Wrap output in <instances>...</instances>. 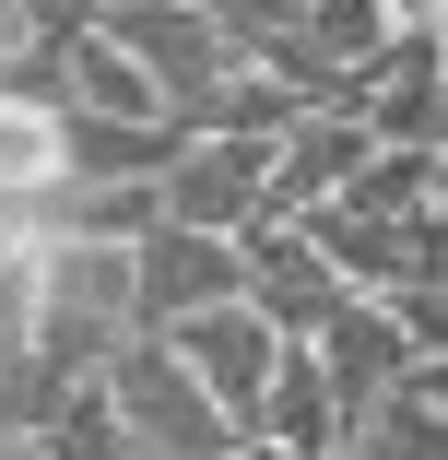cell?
Listing matches in <instances>:
<instances>
[{"mask_svg":"<svg viewBox=\"0 0 448 460\" xmlns=\"http://www.w3.org/2000/svg\"><path fill=\"white\" fill-rule=\"evenodd\" d=\"M107 402H119V425H130V448H177V460H236L248 437L224 425V402L189 378V366L165 354V331H119L107 342Z\"/></svg>","mask_w":448,"mask_h":460,"instance_id":"1","label":"cell"},{"mask_svg":"<svg viewBox=\"0 0 448 460\" xmlns=\"http://www.w3.org/2000/svg\"><path fill=\"white\" fill-rule=\"evenodd\" d=\"M83 13H95V24L142 59V83L165 95V119L189 107L201 83H224V71H236V48L213 36V13H201V0H83Z\"/></svg>","mask_w":448,"mask_h":460,"instance_id":"2","label":"cell"},{"mask_svg":"<svg viewBox=\"0 0 448 460\" xmlns=\"http://www.w3.org/2000/svg\"><path fill=\"white\" fill-rule=\"evenodd\" d=\"M259 165H272V130H189V142L154 165V201H165L177 225L248 236V225H259Z\"/></svg>","mask_w":448,"mask_h":460,"instance_id":"3","label":"cell"},{"mask_svg":"<svg viewBox=\"0 0 448 460\" xmlns=\"http://www.w3.org/2000/svg\"><path fill=\"white\" fill-rule=\"evenodd\" d=\"M213 296H236V236L154 213V225L130 236V331H165V319H189V307H213Z\"/></svg>","mask_w":448,"mask_h":460,"instance_id":"4","label":"cell"},{"mask_svg":"<svg viewBox=\"0 0 448 460\" xmlns=\"http://www.w3.org/2000/svg\"><path fill=\"white\" fill-rule=\"evenodd\" d=\"M165 354L189 366V378L224 402V425L248 437V413H259V378H272V354H284V331L259 319L248 296H213V307H189V319H165Z\"/></svg>","mask_w":448,"mask_h":460,"instance_id":"5","label":"cell"},{"mask_svg":"<svg viewBox=\"0 0 448 460\" xmlns=\"http://www.w3.org/2000/svg\"><path fill=\"white\" fill-rule=\"evenodd\" d=\"M307 354H319V378H330V402H342V425L366 413L390 378H413V366H436V354H413L401 342V319L378 307V296H342L319 331H307Z\"/></svg>","mask_w":448,"mask_h":460,"instance_id":"6","label":"cell"},{"mask_svg":"<svg viewBox=\"0 0 448 460\" xmlns=\"http://www.w3.org/2000/svg\"><path fill=\"white\" fill-rule=\"evenodd\" d=\"M59 177H71V165H59V95L0 71V225L36 236V213L59 201Z\"/></svg>","mask_w":448,"mask_h":460,"instance_id":"7","label":"cell"},{"mask_svg":"<svg viewBox=\"0 0 448 460\" xmlns=\"http://www.w3.org/2000/svg\"><path fill=\"white\" fill-rule=\"evenodd\" d=\"M342 460H448V354L390 378L366 413L342 425Z\"/></svg>","mask_w":448,"mask_h":460,"instance_id":"8","label":"cell"},{"mask_svg":"<svg viewBox=\"0 0 448 460\" xmlns=\"http://www.w3.org/2000/svg\"><path fill=\"white\" fill-rule=\"evenodd\" d=\"M248 437H272V448H342V402H330V378H319V354H307V342H284V354H272Z\"/></svg>","mask_w":448,"mask_h":460,"instance_id":"9","label":"cell"},{"mask_svg":"<svg viewBox=\"0 0 448 460\" xmlns=\"http://www.w3.org/2000/svg\"><path fill=\"white\" fill-rule=\"evenodd\" d=\"M330 201L342 213H425V201H448V142H366V165Z\"/></svg>","mask_w":448,"mask_h":460,"instance_id":"10","label":"cell"},{"mask_svg":"<svg viewBox=\"0 0 448 460\" xmlns=\"http://www.w3.org/2000/svg\"><path fill=\"white\" fill-rule=\"evenodd\" d=\"M24 437H36V460H130V425H119L107 378H59Z\"/></svg>","mask_w":448,"mask_h":460,"instance_id":"11","label":"cell"},{"mask_svg":"<svg viewBox=\"0 0 448 460\" xmlns=\"http://www.w3.org/2000/svg\"><path fill=\"white\" fill-rule=\"evenodd\" d=\"M366 119L378 142H448V59H413V71H378L366 83Z\"/></svg>","mask_w":448,"mask_h":460,"instance_id":"12","label":"cell"},{"mask_svg":"<svg viewBox=\"0 0 448 460\" xmlns=\"http://www.w3.org/2000/svg\"><path fill=\"white\" fill-rule=\"evenodd\" d=\"M130 460H177V448H130Z\"/></svg>","mask_w":448,"mask_h":460,"instance_id":"13","label":"cell"}]
</instances>
